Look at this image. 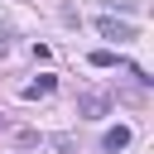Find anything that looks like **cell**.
Returning <instances> with one entry per match:
<instances>
[{
    "mask_svg": "<svg viewBox=\"0 0 154 154\" xmlns=\"http://www.w3.org/2000/svg\"><path fill=\"white\" fill-rule=\"evenodd\" d=\"M125 144H130V125H111V130H106V140H101V149H106V154H120Z\"/></svg>",
    "mask_w": 154,
    "mask_h": 154,
    "instance_id": "cell-3",
    "label": "cell"
},
{
    "mask_svg": "<svg viewBox=\"0 0 154 154\" xmlns=\"http://www.w3.org/2000/svg\"><path fill=\"white\" fill-rule=\"evenodd\" d=\"M96 29H101V38H116V43L135 38V24H125V19H111V14H101V19H96Z\"/></svg>",
    "mask_w": 154,
    "mask_h": 154,
    "instance_id": "cell-2",
    "label": "cell"
},
{
    "mask_svg": "<svg viewBox=\"0 0 154 154\" xmlns=\"http://www.w3.org/2000/svg\"><path fill=\"white\" fill-rule=\"evenodd\" d=\"M116 63H120V58H116L111 48H96V53H91V67H116Z\"/></svg>",
    "mask_w": 154,
    "mask_h": 154,
    "instance_id": "cell-5",
    "label": "cell"
},
{
    "mask_svg": "<svg viewBox=\"0 0 154 154\" xmlns=\"http://www.w3.org/2000/svg\"><path fill=\"white\" fill-rule=\"evenodd\" d=\"M53 87H58V82H53V77H48V72H43V77H38V82H29V87H24V101H34V96H48V91H53Z\"/></svg>",
    "mask_w": 154,
    "mask_h": 154,
    "instance_id": "cell-4",
    "label": "cell"
},
{
    "mask_svg": "<svg viewBox=\"0 0 154 154\" xmlns=\"http://www.w3.org/2000/svg\"><path fill=\"white\" fill-rule=\"evenodd\" d=\"M77 116H87V120L111 116V96H101V91H82V96H77Z\"/></svg>",
    "mask_w": 154,
    "mask_h": 154,
    "instance_id": "cell-1",
    "label": "cell"
}]
</instances>
